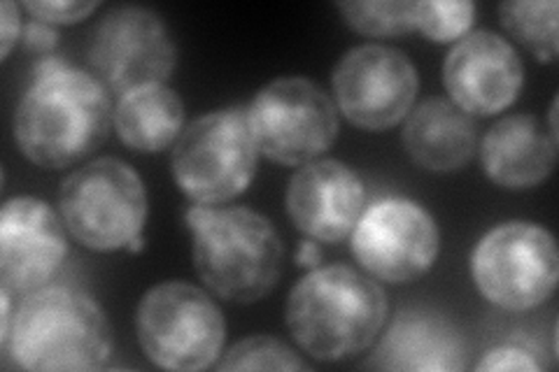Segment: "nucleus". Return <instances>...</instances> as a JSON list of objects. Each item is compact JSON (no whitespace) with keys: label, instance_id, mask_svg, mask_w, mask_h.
<instances>
[{"label":"nucleus","instance_id":"423d86ee","mask_svg":"<svg viewBox=\"0 0 559 372\" xmlns=\"http://www.w3.org/2000/svg\"><path fill=\"white\" fill-rule=\"evenodd\" d=\"M59 215L82 247L92 252H119L143 236L147 191L127 161L103 156L66 177L59 191Z\"/></svg>","mask_w":559,"mask_h":372},{"label":"nucleus","instance_id":"f8f14e48","mask_svg":"<svg viewBox=\"0 0 559 372\" xmlns=\"http://www.w3.org/2000/svg\"><path fill=\"white\" fill-rule=\"evenodd\" d=\"M338 112L364 131H388L404 121L417 98L419 77L413 61L388 45H359L334 68Z\"/></svg>","mask_w":559,"mask_h":372},{"label":"nucleus","instance_id":"f03ea898","mask_svg":"<svg viewBox=\"0 0 559 372\" xmlns=\"http://www.w3.org/2000/svg\"><path fill=\"white\" fill-rule=\"evenodd\" d=\"M388 310L378 279L349 265H324L292 287L285 319L294 343L308 357L341 363L373 347Z\"/></svg>","mask_w":559,"mask_h":372},{"label":"nucleus","instance_id":"0eeeda50","mask_svg":"<svg viewBox=\"0 0 559 372\" xmlns=\"http://www.w3.org/2000/svg\"><path fill=\"white\" fill-rule=\"evenodd\" d=\"M135 335L145 357L164 370L213 368L226 343L224 314L210 293L189 281H164L140 298Z\"/></svg>","mask_w":559,"mask_h":372},{"label":"nucleus","instance_id":"a211bd4d","mask_svg":"<svg viewBox=\"0 0 559 372\" xmlns=\"http://www.w3.org/2000/svg\"><path fill=\"white\" fill-rule=\"evenodd\" d=\"M404 149L411 161L431 172H457L476 152V121L448 98H427L406 117Z\"/></svg>","mask_w":559,"mask_h":372},{"label":"nucleus","instance_id":"a878e982","mask_svg":"<svg viewBox=\"0 0 559 372\" xmlns=\"http://www.w3.org/2000/svg\"><path fill=\"white\" fill-rule=\"evenodd\" d=\"M22 40L31 51H35V55H49V51H55L59 45V33L49 24L33 20L31 24L24 26Z\"/></svg>","mask_w":559,"mask_h":372},{"label":"nucleus","instance_id":"aec40b11","mask_svg":"<svg viewBox=\"0 0 559 372\" xmlns=\"http://www.w3.org/2000/svg\"><path fill=\"white\" fill-rule=\"evenodd\" d=\"M499 16L503 28L532 55L544 61H557V16L559 5L555 0H534V3H501Z\"/></svg>","mask_w":559,"mask_h":372},{"label":"nucleus","instance_id":"39448f33","mask_svg":"<svg viewBox=\"0 0 559 372\" xmlns=\"http://www.w3.org/2000/svg\"><path fill=\"white\" fill-rule=\"evenodd\" d=\"M257 143L248 108L207 112L182 129L170 154L173 180L199 205H222L250 189L257 175Z\"/></svg>","mask_w":559,"mask_h":372},{"label":"nucleus","instance_id":"c85d7f7f","mask_svg":"<svg viewBox=\"0 0 559 372\" xmlns=\"http://www.w3.org/2000/svg\"><path fill=\"white\" fill-rule=\"evenodd\" d=\"M12 291L0 289V340L5 338L12 326Z\"/></svg>","mask_w":559,"mask_h":372},{"label":"nucleus","instance_id":"4be33fe9","mask_svg":"<svg viewBox=\"0 0 559 372\" xmlns=\"http://www.w3.org/2000/svg\"><path fill=\"white\" fill-rule=\"evenodd\" d=\"M217 370H310V365L283 340H275L271 335H252L226 351Z\"/></svg>","mask_w":559,"mask_h":372},{"label":"nucleus","instance_id":"9b49d317","mask_svg":"<svg viewBox=\"0 0 559 372\" xmlns=\"http://www.w3.org/2000/svg\"><path fill=\"white\" fill-rule=\"evenodd\" d=\"M90 65L94 77L119 96L147 84H164L178 65V47L154 10L121 5L92 31Z\"/></svg>","mask_w":559,"mask_h":372},{"label":"nucleus","instance_id":"1a4fd4ad","mask_svg":"<svg viewBox=\"0 0 559 372\" xmlns=\"http://www.w3.org/2000/svg\"><path fill=\"white\" fill-rule=\"evenodd\" d=\"M248 119L259 154L280 166L318 161L341 129L334 100L306 77H277L259 88Z\"/></svg>","mask_w":559,"mask_h":372},{"label":"nucleus","instance_id":"f3484780","mask_svg":"<svg viewBox=\"0 0 559 372\" xmlns=\"http://www.w3.org/2000/svg\"><path fill=\"white\" fill-rule=\"evenodd\" d=\"M369 365L382 370L450 372L466 365V343L450 319L431 312L401 314Z\"/></svg>","mask_w":559,"mask_h":372},{"label":"nucleus","instance_id":"6ab92c4d","mask_svg":"<svg viewBox=\"0 0 559 372\" xmlns=\"http://www.w3.org/2000/svg\"><path fill=\"white\" fill-rule=\"evenodd\" d=\"M121 143L140 154L164 152L185 129V105L166 84H147L119 96L112 112Z\"/></svg>","mask_w":559,"mask_h":372},{"label":"nucleus","instance_id":"5701e85b","mask_svg":"<svg viewBox=\"0 0 559 372\" xmlns=\"http://www.w3.org/2000/svg\"><path fill=\"white\" fill-rule=\"evenodd\" d=\"M474 3H450V0H429L415 3V31L431 43H457L474 26Z\"/></svg>","mask_w":559,"mask_h":372},{"label":"nucleus","instance_id":"393cba45","mask_svg":"<svg viewBox=\"0 0 559 372\" xmlns=\"http://www.w3.org/2000/svg\"><path fill=\"white\" fill-rule=\"evenodd\" d=\"M476 370H524V372H534L540 370V363L534 359V353L522 347L513 345H503L489 349L485 357L476 363Z\"/></svg>","mask_w":559,"mask_h":372},{"label":"nucleus","instance_id":"2eb2a0df","mask_svg":"<svg viewBox=\"0 0 559 372\" xmlns=\"http://www.w3.org/2000/svg\"><path fill=\"white\" fill-rule=\"evenodd\" d=\"M366 203V189L355 168L336 158L310 161L292 175L287 187V215L310 240L341 242L357 226Z\"/></svg>","mask_w":559,"mask_h":372},{"label":"nucleus","instance_id":"412c9836","mask_svg":"<svg viewBox=\"0 0 559 372\" xmlns=\"http://www.w3.org/2000/svg\"><path fill=\"white\" fill-rule=\"evenodd\" d=\"M338 12L349 28L371 38H392L415 31V3H338Z\"/></svg>","mask_w":559,"mask_h":372},{"label":"nucleus","instance_id":"9d476101","mask_svg":"<svg viewBox=\"0 0 559 372\" xmlns=\"http://www.w3.org/2000/svg\"><path fill=\"white\" fill-rule=\"evenodd\" d=\"M349 238V250L366 275L388 285L417 281L441 254V230L431 212L399 196L364 207Z\"/></svg>","mask_w":559,"mask_h":372},{"label":"nucleus","instance_id":"b1692460","mask_svg":"<svg viewBox=\"0 0 559 372\" xmlns=\"http://www.w3.org/2000/svg\"><path fill=\"white\" fill-rule=\"evenodd\" d=\"M33 20L45 22L49 26H68V24H78L84 22L86 16L94 14L98 10V3H82V0H75V3H45V0H28V3L22 5Z\"/></svg>","mask_w":559,"mask_h":372},{"label":"nucleus","instance_id":"7ed1b4c3","mask_svg":"<svg viewBox=\"0 0 559 372\" xmlns=\"http://www.w3.org/2000/svg\"><path fill=\"white\" fill-rule=\"evenodd\" d=\"M191 259L203 285L236 305L266 298L283 275L285 247L269 217L250 207L194 203L185 212Z\"/></svg>","mask_w":559,"mask_h":372},{"label":"nucleus","instance_id":"bb28decb","mask_svg":"<svg viewBox=\"0 0 559 372\" xmlns=\"http://www.w3.org/2000/svg\"><path fill=\"white\" fill-rule=\"evenodd\" d=\"M0 26H3V61L12 55L14 45L20 43V38L24 35L22 28V14H20V5L14 3H3L0 5Z\"/></svg>","mask_w":559,"mask_h":372},{"label":"nucleus","instance_id":"c756f323","mask_svg":"<svg viewBox=\"0 0 559 372\" xmlns=\"http://www.w3.org/2000/svg\"><path fill=\"white\" fill-rule=\"evenodd\" d=\"M145 250V236H138V238H133L131 242H129V247H127V252L129 254H140Z\"/></svg>","mask_w":559,"mask_h":372},{"label":"nucleus","instance_id":"20e7f679","mask_svg":"<svg viewBox=\"0 0 559 372\" xmlns=\"http://www.w3.org/2000/svg\"><path fill=\"white\" fill-rule=\"evenodd\" d=\"M3 357L22 370H100L115 340L103 308L92 296L68 287H45L16 305Z\"/></svg>","mask_w":559,"mask_h":372},{"label":"nucleus","instance_id":"cd10ccee","mask_svg":"<svg viewBox=\"0 0 559 372\" xmlns=\"http://www.w3.org/2000/svg\"><path fill=\"white\" fill-rule=\"evenodd\" d=\"M320 263H322L320 242L306 238L299 244V250H296V265H301V268H308V271H314V268H320Z\"/></svg>","mask_w":559,"mask_h":372},{"label":"nucleus","instance_id":"ddd939ff","mask_svg":"<svg viewBox=\"0 0 559 372\" xmlns=\"http://www.w3.org/2000/svg\"><path fill=\"white\" fill-rule=\"evenodd\" d=\"M66 224L49 203L14 196L0 209V279L16 296L51 285L68 256Z\"/></svg>","mask_w":559,"mask_h":372},{"label":"nucleus","instance_id":"6e6552de","mask_svg":"<svg viewBox=\"0 0 559 372\" xmlns=\"http://www.w3.org/2000/svg\"><path fill=\"white\" fill-rule=\"evenodd\" d=\"M471 277L487 303L506 312L534 310L557 289V242L532 221L499 224L471 252Z\"/></svg>","mask_w":559,"mask_h":372},{"label":"nucleus","instance_id":"dca6fc26","mask_svg":"<svg viewBox=\"0 0 559 372\" xmlns=\"http://www.w3.org/2000/svg\"><path fill=\"white\" fill-rule=\"evenodd\" d=\"M557 140L534 115L497 121L480 143L483 172L497 187L522 191L546 182L555 170Z\"/></svg>","mask_w":559,"mask_h":372},{"label":"nucleus","instance_id":"4468645a","mask_svg":"<svg viewBox=\"0 0 559 372\" xmlns=\"http://www.w3.org/2000/svg\"><path fill=\"white\" fill-rule=\"evenodd\" d=\"M524 65L515 47L492 31H474L454 43L443 61V86L468 117H492L518 100Z\"/></svg>","mask_w":559,"mask_h":372},{"label":"nucleus","instance_id":"f257e3e1","mask_svg":"<svg viewBox=\"0 0 559 372\" xmlns=\"http://www.w3.org/2000/svg\"><path fill=\"white\" fill-rule=\"evenodd\" d=\"M110 94L92 73L47 57L35 68L12 119L14 143L33 166L63 170L92 156L108 137Z\"/></svg>","mask_w":559,"mask_h":372}]
</instances>
